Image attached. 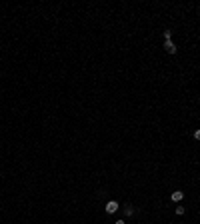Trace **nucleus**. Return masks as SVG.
Wrapping results in <instances>:
<instances>
[{
    "mask_svg": "<svg viewBox=\"0 0 200 224\" xmlns=\"http://www.w3.org/2000/svg\"><path fill=\"white\" fill-rule=\"evenodd\" d=\"M164 50H166L168 54H174V52H176V46H174V42H172V40H164Z\"/></svg>",
    "mask_w": 200,
    "mask_h": 224,
    "instance_id": "1",
    "label": "nucleus"
},
{
    "mask_svg": "<svg viewBox=\"0 0 200 224\" xmlns=\"http://www.w3.org/2000/svg\"><path fill=\"white\" fill-rule=\"evenodd\" d=\"M116 210H118V202H116V200H110L108 204H106V212H108V214H114Z\"/></svg>",
    "mask_w": 200,
    "mask_h": 224,
    "instance_id": "2",
    "label": "nucleus"
},
{
    "mask_svg": "<svg viewBox=\"0 0 200 224\" xmlns=\"http://www.w3.org/2000/svg\"><path fill=\"white\" fill-rule=\"evenodd\" d=\"M182 198H184V192H180V190H178V192H172V200H174V202H180Z\"/></svg>",
    "mask_w": 200,
    "mask_h": 224,
    "instance_id": "3",
    "label": "nucleus"
},
{
    "mask_svg": "<svg viewBox=\"0 0 200 224\" xmlns=\"http://www.w3.org/2000/svg\"><path fill=\"white\" fill-rule=\"evenodd\" d=\"M132 212H134V208H132V206H128V208L124 210V214H126V216H132Z\"/></svg>",
    "mask_w": 200,
    "mask_h": 224,
    "instance_id": "4",
    "label": "nucleus"
},
{
    "mask_svg": "<svg viewBox=\"0 0 200 224\" xmlns=\"http://www.w3.org/2000/svg\"><path fill=\"white\" fill-rule=\"evenodd\" d=\"M174 212H176L178 216H182V214H184V208H182V206H176V210H174Z\"/></svg>",
    "mask_w": 200,
    "mask_h": 224,
    "instance_id": "5",
    "label": "nucleus"
},
{
    "mask_svg": "<svg viewBox=\"0 0 200 224\" xmlns=\"http://www.w3.org/2000/svg\"><path fill=\"white\" fill-rule=\"evenodd\" d=\"M170 36H172V32H170V30H166V32H164V40H170Z\"/></svg>",
    "mask_w": 200,
    "mask_h": 224,
    "instance_id": "6",
    "label": "nucleus"
},
{
    "mask_svg": "<svg viewBox=\"0 0 200 224\" xmlns=\"http://www.w3.org/2000/svg\"><path fill=\"white\" fill-rule=\"evenodd\" d=\"M194 138H196V140H200V128L196 130V132H194Z\"/></svg>",
    "mask_w": 200,
    "mask_h": 224,
    "instance_id": "7",
    "label": "nucleus"
},
{
    "mask_svg": "<svg viewBox=\"0 0 200 224\" xmlns=\"http://www.w3.org/2000/svg\"><path fill=\"white\" fill-rule=\"evenodd\" d=\"M116 224H126V222H124V220H118V222H116Z\"/></svg>",
    "mask_w": 200,
    "mask_h": 224,
    "instance_id": "8",
    "label": "nucleus"
}]
</instances>
